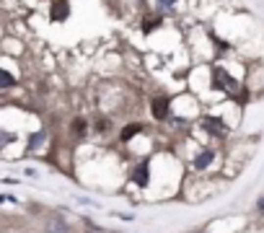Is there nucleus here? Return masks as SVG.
<instances>
[{
    "instance_id": "f257e3e1",
    "label": "nucleus",
    "mask_w": 264,
    "mask_h": 233,
    "mask_svg": "<svg viewBox=\"0 0 264 233\" xmlns=\"http://www.w3.org/2000/svg\"><path fill=\"white\" fill-rule=\"evenodd\" d=\"M213 83H215V88H225L228 93L239 91V80L231 78L223 68H213Z\"/></svg>"
},
{
    "instance_id": "f03ea898",
    "label": "nucleus",
    "mask_w": 264,
    "mask_h": 233,
    "mask_svg": "<svg viewBox=\"0 0 264 233\" xmlns=\"http://www.w3.org/2000/svg\"><path fill=\"white\" fill-rule=\"evenodd\" d=\"M202 127L210 132V135H215V138H225V135H228V124H225L220 116H213V114L202 116Z\"/></svg>"
},
{
    "instance_id": "7ed1b4c3",
    "label": "nucleus",
    "mask_w": 264,
    "mask_h": 233,
    "mask_svg": "<svg viewBox=\"0 0 264 233\" xmlns=\"http://www.w3.org/2000/svg\"><path fill=\"white\" fill-rule=\"evenodd\" d=\"M70 16V3L68 0H52L49 5V19L52 21H65Z\"/></svg>"
},
{
    "instance_id": "20e7f679",
    "label": "nucleus",
    "mask_w": 264,
    "mask_h": 233,
    "mask_svg": "<svg viewBox=\"0 0 264 233\" xmlns=\"http://www.w3.org/2000/svg\"><path fill=\"white\" fill-rule=\"evenodd\" d=\"M168 98L166 96H156L153 98V104H150V114L156 116V119H168Z\"/></svg>"
},
{
    "instance_id": "39448f33",
    "label": "nucleus",
    "mask_w": 264,
    "mask_h": 233,
    "mask_svg": "<svg viewBox=\"0 0 264 233\" xmlns=\"http://www.w3.org/2000/svg\"><path fill=\"white\" fill-rule=\"evenodd\" d=\"M132 182L138 184V186H148L150 184V166H148V161H143L140 166H135V171H132Z\"/></svg>"
},
{
    "instance_id": "423d86ee",
    "label": "nucleus",
    "mask_w": 264,
    "mask_h": 233,
    "mask_svg": "<svg viewBox=\"0 0 264 233\" xmlns=\"http://www.w3.org/2000/svg\"><path fill=\"white\" fill-rule=\"evenodd\" d=\"M213 161H215V150H199V153L194 156V168L197 171H205Z\"/></svg>"
},
{
    "instance_id": "0eeeda50",
    "label": "nucleus",
    "mask_w": 264,
    "mask_h": 233,
    "mask_svg": "<svg viewBox=\"0 0 264 233\" xmlns=\"http://www.w3.org/2000/svg\"><path fill=\"white\" fill-rule=\"evenodd\" d=\"M145 127L140 122H132V124H127V127H122V132H120V142H130L135 135H140Z\"/></svg>"
},
{
    "instance_id": "6e6552de",
    "label": "nucleus",
    "mask_w": 264,
    "mask_h": 233,
    "mask_svg": "<svg viewBox=\"0 0 264 233\" xmlns=\"http://www.w3.org/2000/svg\"><path fill=\"white\" fill-rule=\"evenodd\" d=\"M86 130H88V122L83 119V116H78V119H72V122H70V132H72L75 138H83V135H86Z\"/></svg>"
},
{
    "instance_id": "1a4fd4ad",
    "label": "nucleus",
    "mask_w": 264,
    "mask_h": 233,
    "mask_svg": "<svg viewBox=\"0 0 264 233\" xmlns=\"http://www.w3.org/2000/svg\"><path fill=\"white\" fill-rule=\"evenodd\" d=\"M44 140H47V132H44V130L34 132V135L29 138V145H26V150H29V153H34V148H39V145H42Z\"/></svg>"
},
{
    "instance_id": "9d476101",
    "label": "nucleus",
    "mask_w": 264,
    "mask_h": 233,
    "mask_svg": "<svg viewBox=\"0 0 264 233\" xmlns=\"http://www.w3.org/2000/svg\"><path fill=\"white\" fill-rule=\"evenodd\" d=\"M158 26H161V16H148V19L143 21V31L150 34V31H156Z\"/></svg>"
},
{
    "instance_id": "9b49d317",
    "label": "nucleus",
    "mask_w": 264,
    "mask_h": 233,
    "mask_svg": "<svg viewBox=\"0 0 264 233\" xmlns=\"http://www.w3.org/2000/svg\"><path fill=\"white\" fill-rule=\"evenodd\" d=\"M11 86H16V78L8 73V70L0 68V91H5V88H11Z\"/></svg>"
},
{
    "instance_id": "f8f14e48",
    "label": "nucleus",
    "mask_w": 264,
    "mask_h": 233,
    "mask_svg": "<svg viewBox=\"0 0 264 233\" xmlns=\"http://www.w3.org/2000/svg\"><path fill=\"white\" fill-rule=\"evenodd\" d=\"M49 228L54 231V228H57V231H68V226H65V223H62L60 218H54V220H49Z\"/></svg>"
},
{
    "instance_id": "ddd939ff",
    "label": "nucleus",
    "mask_w": 264,
    "mask_h": 233,
    "mask_svg": "<svg viewBox=\"0 0 264 233\" xmlns=\"http://www.w3.org/2000/svg\"><path fill=\"white\" fill-rule=\"evenodd\" d=\"M11 140H13V135H11V132H8V135H5V132L0 130V148H3V145H8V142H11Z\"/></svg>"
},
{
    "instance_id": "4468645a",
    "label": "nucleus",
    "mask_w": 264,
    "mask_h": 233,
    "mask_svg": "<svg viewBox=\"0 0 264 233\" xmlns=\"http://www.w3.org/2000/svg\"><path fill=\"white\" fill-rule=\"evenodd\" d=\"M176 0H158V8H168V5H174Z\"/></svg>"
},
{
    "instance_id": "2eb2a0df",
    "label": "nucleus",
    "mask_w": 264,
    "mask_h": 233,
    "mask_svg": "<svg viewBox=\"0 0 264 233\" xmlns=\"http://www.w3.org/2000/svg\"><path fill=\"white\" fill-rule=\"evenodd\" d=\"M257 208H259V212H264V197H259V202H257Z\"/></svg>"
}]
</instances>
